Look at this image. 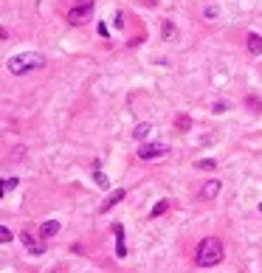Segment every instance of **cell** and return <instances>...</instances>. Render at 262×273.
<instances>
[{
  "mask_svg": "<svg viewBox=\"0 0 262 273\" xmlns=\"http://www.w3.org/2000/svg\"><path fill=\"white\" fill-rule=\"evenodd\" d=\"M220 262H223V242L214 237H206L194 250V265L197 268H214Z\"/></svg>",
  "mask_w": 262,
  "mask_h": 273,
  "instance_id": "cell-1",
  "label": "cell"
},
{
  "mask_svg": "<svg viewBox=\"0 0 262 273\" xmlns=\"http://www.w3.org/2000/svg\"><path fill=\"white\" fill-rule=\"evenodd\" d=\"M43 65H46V57L37 54V51L17 54V57H12L9 62H6L9 73H14V76H23V73H28V70H34V68H43Z\"/></svg>",
  "mask_w": 262,
  "mask_h": 273,
  "instance_id": "cell-2",
  "label": "cell"
},
{
  "mask_svg": "<svg viewBox=\"0 0 262 273\" xmlns=\"http://www.w3.org/2000/svg\"><path fill=\"white\" fill-rule=\"evenodd\" d=\"M93 14V0H79L73 9L68 12V23L71 25H85Z\"/></svg>",
  "mask_w": 262,
  "mask_h": 273,
  "instance_id": "cell-3",
  "label": "cell"
},
{
  "mask_svg": "<svg viewBox=\"0 0 262 273\" xmlns=\"http://www.w3.org/2000/svg\"><path fill=\"white\" fill-rule=\"evenodd\" d=\"M169 149L167 144H161V141H152V144H144V147L138 149V158L141 160H155V158H164Z\"/></svg>",
  "mask_w": 262,
  "mask_h": 273,
  "instance_id": "cell-4",
  "label": "cell"
},
{
  "mask_svg": "<svg viewBox=\"0 0 262 273\" xmlns=\"http://www.w3.org/2000/svg\"><path fill=\"white\" fill-rule=\"evenodd\" d=\"M220 189H223V183L217 181V178H212V181H206L203 186H200V197H203V200H214L217 194H220Z\"/></svg>",
  "mask_w": 262,
  "mask_h": 273,
  "instance_id": "cell-5",
  "label": "cell"
},
{
  "mask_svg": "<svg viewBox=\"0 0 262 273\" xmlns=\"http://www.w3.org/2000/svg\"><path fill=\"white\" fill-rule=\"evenodd\" d=\"M59 228H62V223H59V220H46V223L40 226V237H43V239L57 237V234H59Z\"/></svg>",
  "mask_w": 262,
  "mask_h": 273,
  "instance_id": "cell-6",
  "label": "cell"
},
{
  "mask_svg": "<svg viewBox=\"0 0 262 273\" xmlns=\"http://www.w3.org/2000/svg\"><path fill=\"white\" fill-rule=\"evenodd\" d=\"M113 231H116V256H119V259H124V256H127V245H124V228H121V226H116Z\"/></svg>",
  "mask_w": 262,
  "mask_h": 273,
  "instance_id": "cell-7",
  "label": "cell"
},
{
  "mask_svg": "<svg viewBox=\"0 0 262 273\" xmlns=\"http://www.w3.org/2000/svg\"><path fill=\"white\" fill-rule=\"evenodd\" d=\"M245 46H248V54H254V57H260V54H262V37H260V34H248V40H245Z\"/></svg>",
  "mask_w": 262,
  "mask_h": 273,
  "instance_id": "cell-8",
  "label": "cell"
},
{
  "mask_svg": "<svg viewBox=\"0 0 262 273\" xmlns=\"http://www.w3.org/2000/svg\"><path fill=\"white\" fill-rule=\"evenodd\" d=\"M20 239H23V245L31 250V253H43V250H46V245H37L34 239H31V234H28V231H23V234H20Z\"/></svg>",
  "mask_w": 262,
  "mask_h": 273,
  "instance_id": "cell-9",
  "label": "cell"
},
{
  "mask_svg": "<svg viewBox=\"0 0 262 273\" xmlns=\"http://www.w3.org/2000/svg\"><path fill=\"white\" fill-rule=\"evenodd\" d=\"M149 133H152V124H147V121H144V124H136V130H133V138H136V141H147Z\"/></svg>",
  "mask_w": 262,
  "mask_h": 273,
  "instance_id": "cell-10",
  "label": "cell"
},
{
  "mask_svg": "<svg viewBox=\"0 0 262 273\" xmlns=\"http://www.w3.org/2000/svg\"><path fill=\"white\" fill-rule=\"evenodd\" d=\"M119 200H124V189H116V192H113V194H110V197H107V200L102 203V211H110V208H113V205L119 203Z\"/></svg>",
  "mask_w": 262,
  "mask_h": 273,
  "instance_id": "cell-11",
  "label": "cell"
},
{
  "mask_svg": "<svg viewBox=\"0 0 262 273\" xmlns=\"http://www.w3.org/2000/svg\"><path fill=\"white\" fill-rule=\"evenodd\" d=\"M194 169H200V172H212V169H217V160H214V158L194 160Z\"/></svg>",
  "mask_w": 262,
  "mask_h": 273,
  "instance_id": "cell-12",
  "label": "cell"
},
{
  "mask_svg": "<svg viewBox=\"0 0 262 273\" xmlns=\"http://www.w3.org/2000/svg\"><path fill=\"white\" fill-rule=\"evenodd\" d=\"M167 208H169V200H158V203H155V208L149 211V217L155 220V217H161V214H164V211H167Z\"/></svg>",
  "mask_w": 262,
  "mask_h": 273,
  "instance_id": "cell-13",
  "label": "cell"
},
{
  "mask_svg": "<svg viewBox=\"0 0 262 273\" xmlns=\"http://www.w3.org/2000/svg\"><path fill=\"white\" fill-rule=\"evenodd\" d=\"M93 181H96V186H104V189H107V186H110V178H107V175H104V172H93Z\"/></svg>",
  "mask_w": 262,
  "mask_h": 273,
  "instance_id": "cell-14",
  "label": "cell"
},
{
  "mask_svg": "<svg viewBox=\"0 0 262 273\" xmlns=\"http://www.w3.org/2000/svg\"><path fill=\"white\" fill-rule=\"evenodd\" d=\"M17 183H20V178H6V181H3V194H9L12 189H17Z\"/></svg>",
  "mask_w": 262,
  "mask_h": 273,
  "instance_id": "cell-15",
  "label": "cell"
},
{
  "mask_svg": "<svg viewBox=\"0 0 262 273\" xmlns=\"http://www.w3.org/2000/svg\"><path fill=\"white\" fill-rule=\"evenodd\" d=\"M175 124H178V130H183V133H186V130L192 127V121H189V115H178V121H175Z\"/></svg>",
  "mask_w": 262,
  "mask_h": 273,
  "instance_id": "cell-16",
  "label": "cell"
},
{
  "mask_svg": "<svg viewBox=\"0 0 262 273\" xmlns=\"http://www.w3.org/2000/svg\"><path fill=\"white\" fill-rule=\"evenodd\" d=\"M12 239H14V234L9 228H0V242H12Z\"/></svg>",
  "mask_w": 262,
  "mask_h": 273,
  "instance_id": "cell-17",
  "label": "cell"
},
{
  "mask_svg": "<svg viewBox=\"0 0 262 273\" xmlns=\"http://www.w3.org/2000/svg\"><path fill=\"white\" fill-rule=\"evenodd\" d=\"M172 34H175V25H172V23H164V37H167V40H169Z\"/></svg>",
  "mask_w": 262,
  "mask_h": 273,
  "instance_id": "cell-18",
  "label": "cell"
},
{
  "mask_svg": "<svg viewBox=\"0 0 262 273\" xmlns=\"http://www.w3.org/2000/svg\"><path fill=\"white\" fill-rule=\"evenodd\" d=\"M226 110H228V107L223 102H214V113H226Z\"/></svg>",
  "mask_w": 262,
  "mask_h": 273,
  "instance_id": "cell-19",
  "label": "cell"
},
{
  "mask_svg": "<svg viewBox=\"0 0 262 273\" xmlns=\"http://www.w3.org/2000/svg\"><path fill=\"white\" fill-rule=\"evenodd\" d=\"M48 273H65V271H62V268H51Z\"/></svg>",
  "mask_w": 262,
  "mask_h": 273,
  "instance_id": "cell-20",
  "label": "cell"
}]
</instances>
